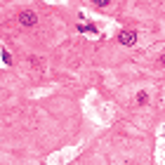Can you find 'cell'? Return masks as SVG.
<instances>
[{
	"label": "cell",
	"mask_w": 165,
	"mask_h": 165,
	"mask_svg": "<svg viewBox=\"0 0 165 165\" xmlns=\"http://www.w3.org/2000/svg\"><path fill=\"white\" fill-rule=\"evenodd\" d=\"M95 5H97V7H109V5H111V2H109V0H97Z\"/></svg>",
	"instance_id": "5b68a950"
},
{
	"label": "cell",
	"mask_w": 165,
	"mask_h": 165,
	"mask_svg": "<svg viewBox=\"0 0 165 165\" xmlns=\"http://www.w3.org/2000/svg\"><path fill=\"white\" fill-rule=\"evenodd\" d=\"M2 61H5V64H12V57H10V52H5V50H2Z\"/></svg>",
	"instance_id": "277c9868"
},
{
	"label": "cell",
	"mask_w": 165,
	"mask_h": 165,
	"mask_svg": "<svg viewBox=\"0 0 165 165\" xmlns=\"http://www.w3.org/2000/svg\"><path fill=\"white\" fill-rule=\"evenodd\" d=\"M17 19H19L22 26H36L38 24V14L33 10H22L19 14H17Z\"/></svg>",
	"instance_id": "6da1fadb"
},
{
	"label": "cell",
	"mask_w": 165,
	"mask_h": 165,
	"mask_svg": "<svg viewBox=\"0 0 165 165\" xmlns=\"http://www.w3.org/2000/svg\"><path fill=\"white\" fill-rule=\"evenodd\" d=\"M118 40H120L123 45H134L137 43V31H134V28H123Z\"/></svg>",
	"instance_id": "7a4b0ae2"
},
{
	"label": "cell",
	"mask_w": 165,
	"mask_h": 165,
	"mask_svg": "<svg viewBox=\"0 0 165 165\" xmlns=\"http://www.w3.org/2000/svg\"><path fill=\"white\" fill-rule=\"evenodd\" d=\"M146 101H149V95H146V92H139V95H137V104H139V106H144Z\"/></svg>",
	"instance_id": "3957f363"
}]
</instances>
